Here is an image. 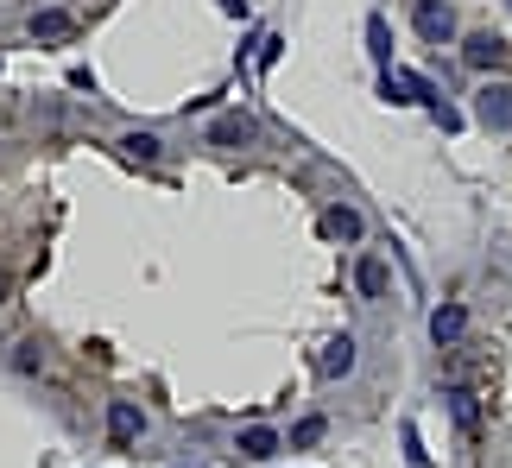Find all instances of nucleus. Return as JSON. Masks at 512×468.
<instances>
[{"mask_svg": "<svg viewBox=\"0 0 512 468\" xmlns=\"http://www.w3.org/2000/svg\"><path fill=\"white\" fill-rule=\"evenodd\" d=\"M475 121L494 127V133H512V83H487L475 95Z\"/></svg>", "mask_w": 512, "mask_h": 468, "instance_id": "nucleus-1", "label": "nucleus"}, {"mask_svg": "<svg viewBox=\"0 0 512 468\" xmlns=\"http://www.w3.org/2000/svg\"><path fill=\"white\" fill-rule=\"evenodd\" d=\"M418 32L430 45H449L456 38V13H449V0H418Z\"/></svg>", "mask_w": 512, "mask_h": 468, "instance_id": "nucleus-2", "label": "nucleus"}, {"mask_svg": "<svg viewBox=\"0 0 512 468\" xmlns=\"http://www.w3.org/2000/svg\"><path fill=\"white\" fill-rule=\"evenodd\" d=\"M462 57H468L475 70H500V64H512V45H506V38H494V32H475V38L462 45Z\"/></svg>", "mask_w": 512, "mask_h": 468, "instance_id": "nucleus-3", "label": "nucleus"}, {"mask_svg": "<svg viewBox=\"0 0 512 468\" xmlns=\"http://www.w3.org/2000/svg\"><path fill=\"white\" fill-rule=\"evenodd\" d=\"M462 329H468V310H462V304H443L437 317H430V336H437V348L462 342Z\"/></svg>", "mask_w": 512, "mask_h": 468, "instance_id": "nucleus-4", "label": "nucleus"}, {"mask_svg": "<svg viewBox=\"0 0 512 468\" xmlns=\"http://www.w3.org/2000/svg\"><path fill=\"white\" fill-rule=\"evenodd\" d=\"M209 140L215 146H247L253 140V121H247V114H222V121L209 127Z\"/></svg>", "mask_w": 512, "mask_h": 468, "instance_id": "nucleus-5", "label": "nucleus"}, {"mask_svg": "<svg viewBox=\"0 0 512 468\" xmlns=\"http://www.w3.org/2000/svg\"><path fill=\"white\" fill-rule=\"evenodd\" d=\"M108 431H114V443H133V437H140V412H133V405H114Z\"/></svg>", "mask_w": 512, "mask_h": 468, "instance_id": "nucleus-6", "label": "nucleus"}, {"mask_svg": "<svg viewBox=\"0 0 512 468\" xmlns=\"http://www.w3.org/2000/svg\"><path fill=\"white\" fill-rule=\"evenodd\" d=\"M348 367H354V342L342 336V342H329V348H323V374L336 380V374H348Z\"/></svg>", "mask_w": 512, "mask_h": 468, "instance_id": "nucleus-7", "label": "nucleus"}, {"mask_svg": "<svg viewBox=\"0 0 512 468\" xmlns=\"http://www.w3.org/2000/svg\"><path fill=\"white\" fill-rule=\"evenodd\" d=\"M449 405H456V424H462V431H468V437H475V431H481V412H475V393H462V386H456V393H449Z\"/></svg>", "mask_w": 512, "mask_h": 468, "instance_id": "nucleus-8", "label": "nucleus"}, {"mask_svg": "<svg viewBox=\"0 0 512 468\" xmlns=\"http://www.w3.org/2000/svg\"><path fill=\"white\" fill-rule=\"evenodd\" d=\"M323 222H329V234H342V241H361V216H354V209H342V203H336Z\"/></svg>", "mask_w": 512, "mask_h": 468, "instance_id": "nucleus-9", "label": "nucleus"}, {"mask_svg": "<svg viewBox=\"0 0 512 468\" xmlns=\"http://www.w3.org/2000/svg\"><path fill=\"white\" fill-rule=\"evenodd\" d=\"M354 279H361L367 298H380V291H386V266H380V260H361V272H354Z\"/></svg>", "mask_w": 512, "mask_h": 468, "instance_id": "nucleus-10", "label": "nucleus"}, {"mask_svg": "<svg viewBox=\"0 0 512 468\" xmlns=\"http://www.w3.org/2000/svg\"><path fill=\"white\" fill-rule=\"evenodd\" d=\"M241 443H247V456H272V450H279V437H272V431H260V424H253V431H247Z\"/></svg>", "mask_w": 512, "mask_h": 468, "instance_id": "nucleus-11", "label": "nucleus"}, {"mask_svg": "<svg viewBox=\"0 0 512 468\" xmlns=\"http://www.w3.org/2000/svg\"><path fill=\"white\" fill-rule=\"evenodd\" d=\"M127 152H133V159H159V140H152V133H133Z\"/></svg>", "mask_w": 512, "mask_h": 468, "instance_id": "nucleus-12", "label": "nucleus"}, {"mask_svg": "<svg viewBox=\"0 0 512 468\" xmlns=\"http://www.w3.org/2000/svg\"><path fill=\"white\" fill-rule=\"evenodd\" d=\"M367 38H373V51H380V57L392 51V32H386V19H373V26H367Z\"/></svg>", "mask_w": 512, "mask_h": 468, "instance_id": "nucleus-13", "label": "nucleus"}, {"mask_svg": "<svg viewBox=\"0 0 512 468\" xmlns=\"http://www.w3.org/2000/svg\"><path fill=\"white\" fill-rule=\"evenodd\" d=\"M0 291H7V272H0Z\"/></svg>", "mask_w": 512, "mask_h": 468, "instance_id": "nucleus-14", "label": "nucleus"}]
</instances>
